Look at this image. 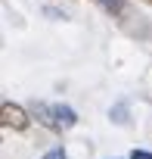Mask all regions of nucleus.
I'll return each mask as SVG.
<instances>
[{
  "label": "nucleus",
  "instance_id": "obj_4",
  "mask_svg": "<svg viewBox=\"0 0 152 159\" xmlns=\"http://www.w3.org/2000/svg\"><path fill=\"white\" fill-rule=\"evenodd\" d=\"M96 3L106 10V13H121V7H124V0H96Z\"/></svg>",
  "mask_w": 152,
  "mask_h": 159
},
{
  "label": "nucleus",
  "instance_id": "obj_6",
  "mask_svg": "<svg viewBox=\"0 0 152 159\" xmlns=\"http://www.w3.org/2000/svg\"><path fill=\"white\" fill-rule=\"evenodd\" d=\"M130 159H152V153H146V150H133Z\"/></svg>",
  "mask_w": 152,
  "mask_h": 159
},
{
  "label": "nucleus",
  "instance_id": "obj_3",
  "mask_svg": "<svg viewBox=\"0 0 152 159\" xmlns=\"http://www.w3.org/2000/svg\"><path fill=\"white\" fill-rule=\"evenodd\" d=\"M109 116H112V122H118V125H127V106H124V103L112 106V109H109Z\"/></svg>",
  "mask_w": 152,
  "mask_h": 159
},
{
  "label": "nucleus",
  "instance_id": "obj_5",
  "mask_svg": "<svg viewBox=\"0 0 152 159\" xmlns=\"http://www.w3.org/2000/svg\"><path fill=\"white\" fill-rule=\"evenodd\" d=\"M44 159H65V150H62V147H56V150H50Z\"/></svg>",
  "mask_w": 152,
  "mask_h": 159
},
{
  "label": "nucleus",
  "instance_id": "obj_2",
  "mask_svg": "<svg viewBox=\"0 0 152 159\" xmlns=\"http://www.w3.org/2000/svg\"><path fill=\"white\" fill-rule=\"evenodd\" d=\"M3 125L10 128H25L28 125V119H25V112H22V106H13V103H3Z\"/></svg>",
  "mask_w": 152,
  "mask_h": 159
},
{
  "label": "nucleus",
  "instance_id": "obj_1",
  "mask_svg": "<svg viewBox=\"0 0 152 159\" xmlns=\"http://www.w3.org/2000/svg\"><path fill=\"white\" fill-rule=\"evenodd\" d=\"M34 116L44 125H50V128H74L78 125V112H74L71 106H62V103H56V106L34 103Z\"/></svg>",
  "mask_w": 152,
  "mask_h": 159
}]
</instances>
